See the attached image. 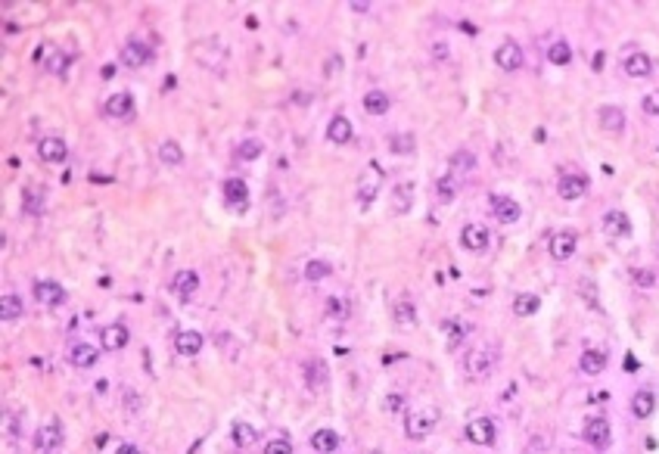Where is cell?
<instances>
[{
	"label": "cell",
	"mask_w": 659,
	"mask_h": 454,
	"mask_svg": "<svg viewBox=\"0 0 659 454\" xmlns=\"http://www.w3.org/2000/svg\"><path fill=\"white\" fill-rule=\"evenodd\" d=\"M653 411H656V395L650 392V389H641V392L631 398V414L638 420H647Z\"/></svg>",
	"instance_id": "31"
},
{
	"label": "cell",
	"mask_w": 659,
	"mask_h": 454,
	"mask_svg": "<svg viewBox=\"0 0 659 454\" xmlns=\"http://www.w3.org/2000/svg\"><path fill=\"white\" fill-rule=\"evenodd\" d=\"M349 6H351L355 13H367V10H371V4H349Z\"/></svg>",
	"instance_id": "50"
},
{
	"label": "cell",
	"mask_w": 659,
	"mask_h": 454,
	"mask_svg": "<svg viewBox=\"0 0 659 454\" xmlns=\"http://www.w3.org/2000/svg\"><path fill=\"white\" fill-rule=\"evenodd\" d=\"M330 274H333V268H330V262H324V258H311V262L305 264V280H311V284H320Z\"/></svg>",
	"instance_id": "35"
},
{
	"label": "cell",
	"mask_w": 659,
	"mask_h": 454,
	"mask_svg": "<svg viewBox=\"0 0 659 454\" xmlns=\"http://www.w3.org/2000/svg\"><path fill=\"white\" fill-rule=\"evenodd\" d=\"M389 150L395 156H414V150H417V137H414V131H395V134L389 137Z\"/></svg>",
	"instance_id": "29"
},
{
	"label": "cell",
	"mask_w": 659,
	"mask_h": 454,
	"mask_svg": "<svg viewBox=\"0 0 659 454\" xmlns=\"http://www.w3.org/2000/svg\"><path fill=\"white\" fill-rule=\"evenodd\" d=\"M603 231H607L610 237H629V233H631V221H629V215L619 212V209H613V212H607V215H603Z\"/></svg>",
	"instance_id": "23"
},
{
	"label": "cell",
	"mask_w": 659,
	"mask_h": 454,
	"mask_svg": "<svg viewBox=\"0 0 659 454\" xmlns=\"http://www.w3.org/2000/svg\"><path fill=\"white\" fill-rule=\"evenodd\" d=\"M556 193H560L563 199H582L588 193V177L585 175H563L560 181H556Z\"/></svg>",
	"instance_id": "17"
},
{
	"label": "cell",
	"mask_w": 659,
	"mask_h": 454,
	"mask_svg": "<svg viewBox=\"0 0 659 454\" xmlns=\"http://www.w3.org/2000/svg\"><path fill=\"white\" fill-rule=\"evenodd\" d=\"M159 159L165 165H180V162H184V150H180V144H175V140H162Z\"/></svg>",
	"instance_id": "38"
},
{
	"label": "cell",
	"mask_w": 659,
	"mask_h": 454,
	"mask_svg": "<svg viewBox=\"0 0 659 454\" xmlns=\"http://www.w3.org/2000/svg\"><path fill=\"white\" fill-rule=\"evenodd\" d=\"M491 243V231L485 224H464L460 231V246L470 249V252H485Z\"/></svg>",
	"instance_id": "6"
},
{
	"label": "cell",
	"mask_w": 659,
	"mask_h": 454,
	"mask_svg": "<svg viewBox=\"0 0 659 454\" xmlns=\"http://www.w3.org/2000/svg\"><path fill=\"white\" fill-rule=\"evenodd\" d=\"M576 246H578L576 231H556L551 237V243H547L551 258H556V262H569V258L576 255Z\"/></svg>",
	"instance_id": "7"
},
{
	"label": "cell",
	"mask_w": 659,
	"mask_h": 454,
	"mask_svg": "<svg viewBox=\"0 0 659 454\" xmlns=\"http://www.w3.org/2000/svg\"><path fill=\"white\" fill-rule=\"evenodd\" d=\"M641 109H644L647 115H659V88L650 91L644 100H641Z\"/></svg>",
	"instance_id": "46"
},
{
	"label": "cell",
	"mask_w": 659,
	"mask_h": 454,
	"mask_svg": "<svg viewBox=\"0 0 659 454\" xmlns=\"http://www.w3.org/2000/svg\"><path fill=\"white\" fill-rule=\"evenodd\" d=\"M622 69H625V75L629 78H647L650 69H653V62H650V57L644 50H634L622 59Z\"/></svg>",
	"instance_id": "19"
},
{
	"label": "cell",
	"mask_w": 659,
	"mask_h": 454,
	"mask_svg": "<svg viewBox=\"0 0 659 454\" xmlns=\"http://www.w3.org/2000/svg\"><path fill=\"white\" fill-rule=\"evenodd\" d=\"M37 156H41L44 162H50V165H57L69 156V146L62 137H41V144H37Z\"/></svg>",
	"instance_id": "16"
},
{
	"label": "cell",
	"mask_w": 659,
	"mask_h": 454,
	"mask_svg": "<svg viewBox=\"0 0 659 454\" xmlns=\"http://www.w3.org/2000/svg\"><path fill=\"white\" fill-rule=\"evenodd\" d=\"M115 454H140V448H137V445H128V442H124V445H119V448H115Z\"/></svg>",
	"instance_id": "49"
},
{
	"label": "cell",
	"mask_w": 659,
	"mask_h": 454,
	"mask_svg": "<svg viewBox=\"0 0 659 454\" xmlns=\"http://www.w3.org/2000/svg\"><path fill=\"white\" fill-rule=\"evenodd\" d=\"M631 277H634V284H638L641 289H650V286L656 284V274L650 271V268H638V271L631 274Z\"/></svg>",
	"instance_id": "44"
},
{
	"label": "cell",
	"mask_w": 659,
	"mask_h": 454,
	"mask_svg": "<svg viewBox=\"0 0 659 454\" xmlns=\"http://www.w3.org/2000/svg\"><path fill=\"white\" fill-rule=\"evenodd\" d=\"M436 197H438V202H451L454 197H457V181H454L451 175L438 177L436 181Z\"/></svg>",
	"instance_id": "40"
},
{
	"label": "cell",
	"mask_w": 659,
	"mask_h": 454,
	"mask_svg": "<svg viewBox=\"0 0 659 454\" xmlns=\"http://www.w3.org/2000/svg\"><path fill=\"white\" fill-rule=\"evenodd\" d=\"M538 308H541V299L535 293H520L513 299V315L516 318H532V315H538Z\"/></svg>",
	"instance_id": "32"
},
{
	"label": "cell",
	"mask_w": 659,
	"mask_h": 454,
	"mask_svg": "<svg viewBox=\"0 0 659 454\" xmlns=\"http://www.w3.org/2000/svg\"><path fill=\"white\" fill-rule=\"evenodd\" d=\"M0 318H4V324H13V320L22 318V299L13 293H6L4 299H0Z\"/></svg>",
	"instance_id": "34"
},
{
	"label": "cell",
	"mask_w": 659,
	"mask_h": 454,
	"mask_svg": "<svg viewBox=\"0 0 659 454\" xmlns=\"http://www.w3.org/2000/svg\"><path fill=\"white\" fill-rule=\"evenodd\" d=\"M582 436H585L588 445H594V448H607V445H610V436H613V429H610L607 417H588Z\"/></svg>",
	"instance_id": "9"
},
{
	"label": "cell",
	"mask_w": 659,
	"mask_h": 454,
	"mask_svg": "<svg viewBox=\"0 0 659 454\" xmlns=\"http://www.w3.org/2000/svg\"><path fill=\"white\" fill-rule=\"evenodd\" d=\"M128 339H131V333H128V327L124 324H109V327L100 330V342H103L106 351H122L124 346H128Z\"/></svg>",
	"instance_id": "14"
},
{
	"label": "cell",
	"mask_w": 659,
	"mask_h": 454,
	"mask_svg": "<svg viewBox=\"0 0 659 454\" xmlns=\"http://www.w3.org/2000/svg\"><path fill=\"white\" fill-rule=\"evenodd\" d=\"M327 137L333 140V144H349L351 140V122L345 119V115H333L330 119V124H327Z\"/></svg>",
	"instance_id": "30"
},
{
	"label": "cell",
	"mask_w": 659,
	"mask_h": 454,
	"mask_svg": "<svg viewBox=\"0 0 659 454\" xmlns=\"http://www.w3.org/2000/svg\"><path fill=\"white\" fill-rule=\"evenodd\" d=\"M464 433H467V439L473 442V445H491L494 439H498V426H494L491 417H476V420H470Z\"/></svg>",
	"instance_id": "8"
},
{
	"label": "cell",
	"mask_w": 659,
	"mask_h": 454,
	"mask_svg": "<svg viewBox=\"0 0 659 454\" xmlns=\"http://www.w3.org/2000/svg\"><path fill=\"white\" fill-rule=\"evenodd\" d=\"M470 333V324H451V336H448V349H457L460 336Z\"/></svg>",
	"instance_id": "47"
},
{
	"label": "cell",
	"mask_w": 659,
	"mask_h": 454,
	"mask_svg": "<svg viewBox=\"0 0 659 454\" xmlns=\"http://www.w3.org/2000/svg\"><path fill=\"white\" fill-rule=\"evenodd\" d=\"M414 193H417V187H414V181H398L395 187H392V193H389V199H392V212H395V215H407V212H411V206H414Z\"/></svg>",
	"instance_id": "11"
},
{
	"label": "cell",
	"mask_w": 659,
	"mask_h": 454,
	"mask_svg": "<svg viewBox=\"0 0 659 454\" xmlns=\"http://www.w3.org/2000/svg\"><path fill=\"white\" fill-rule=\"evenodd\" d=\"M473 165H476V156L467 153V150H457V153L451 156V171H448V175L454 177V181H457L460 171H473Z\"/></svg>",
	"instance_id": "36"
},
{
	"label": "cell",
	"mask_w": 659,
	"mask_h": 454,
	"mask_svg": "<svg viewBox=\"0 0 659 454\" xmlns=\"http://www.w3.org/2000/svg\"><path fill=\"white\" fill-rule=\"evenodd\" d=\"M44 66H47V72H53V75H66L69 57L62 50H53V57H44Z\"/></svg>",
	"instance_id": "41"
},
{
	"label": "cell",
	"mask_w": 659,
	"mask_h": 454,
	"mask_svg": "<svg viewBox=\"0 0 659 454\" xmlns=\"http://www.w3.org/2000/svg\"><path fill=\"white\" fill-rule=\"evenodd\" d=\"M494 66L504 69V72H516V69H523V47L516 41H501L498 50H494Z\"/></svg>",
	"instance_id": "5"
},
{
	"label": "cell",
	"mask_w": 659,
	"mask_h": 454,
	"mask_svg": "<svg viewBox=\"0 0 659 454\" xmlns=\"http://www.w3.org/2000/svg\"><path fill=\"white\" fill-rule=\"evenodd\" d=\"M175 349H177V355H184V358L199 355L202 351V333L199 330H177L175 333Z\"/></svg>",
	"instance_id": "18"
},
{
	"label": "cell",
	"mask_w": 659,
	"mask_h": 454,
	"mask_svg": "<svg viewBox=\"0 0 659 454\" xmlns=\"http://www.w3.org/2000/svg\"><path fill=\"white\" fill-rule=\"evenodd\" d=\"M311 448H315L317 454H333L336 448H339V433L336 429H315V436H311Z\"/></svg>",
	"instance_id": "25"
},
{
	"label": "cell",
	"mask_w": 659,
	"mask_h": 454,
	"mask_svg": "<svg viewBox=\"0 0 659 454\" xmlns=\"http://www.w3.org/2000/svg\"><path fill=\"white\" fill-rule=\"evenodd\" d=\"M438 426V408L436 404H414L404 417V433L407 439L414 442H423L433 436V429Z\"/></svg>",
	"instance_id": "1"
},
{
	"label": "cell",
	"mask_w": 659,
	"mask_h": 454,
	"mask_svg": "<svg viewBox=\"0 0 659 454\" xmlns=\"http://www.w3.org/2000/svg\"><path fill=\"white\" fill-rule=\"evenodd\" d=\"M131 112H134V100H131V93H112V97L106 100V115L109 119H131Z\"/></svg>",
	"instance_id": "22"
},
{
	"label": "cell",
	"mask_w": 659,
	"mask_h": 454,
	"mask_svg": "<svg viewBox=\"0 0 659 454\" xmlns=\"http://www.w3.org/2000/svg\"><path fill=\"white\" fill-rule=\"evenodd\" d=\"M258 439V433L249 424H233V442L240 445V448H246V445H252Z\"/></svg>",
	"instance_id": "43"
},
{
	"label": "cell",
	"mask_w": 659,
	"mask_h": 454,
	"mask_svg": "<svg viewBox=\"0 0 659 454\" xmlns=\"http://www.w3.org/2000/svg\"><path fill=\"white\" fill-rule=\"evenodd\" d=\"M262 153H264V144H262V140H255V137L240 140V146H237V156H240V159H246V162L258 159Z\"/></svg>",
	"instance_id": "39"
},
{
	"label": "cell",
	"mask_w": 659,
	"mask_h": 454,
	"mask_svg": "<svg viewBox=\"0 0 659 454\" xmlns=\"http://www.w3.org/2000/svg\"><path fill=\"white\" fill-rule=\"evenodd\" d=\"M327 318L345 320V318H349V302L339 299V296H330V299H327Z\"/></svg>",
	"instance_id": "42"
},
{
	"label": "cell",
	"mask_w": 659,
	"mask_h": 454,
	"mask_svg": "<svg viewBox=\"0 0 659 454\" xmlns=\"http://www.w3.org/2000/svg\"><path fill=\"white\" fill-rule=\"evenodd\" d=\"M171 289H175V296L180 302H190L196 296V289H199V274L196 271H177L175 280H171Z\"/></svg>",
	"instance_id": "13"
},
{
	"label": "cell",
	"mask_w": 659,
	"mask_h": 454,
	"mask_svg": "<svg viewBox=\"0 0 659 454\" xmlns=\"http://www.w3.org/2000/svg\"><path fill=\"white\" fill-rule=\"evenodd\" d=\"M31 293H35V299L41 305H50V308H57V305L66 302V289H62L57 280H37L35 286H31Z\"/></svg>",
	"instance_id": "12"
},
{
	"label": "cell",
	"mask_w": 659,
	"mask_h": 454,
	"mask_svg": "<svg viewBox=\"0 0 659 454\" xmlns=\"http://www.w3.org/2000/svg\"><path fill=\"white\" fill-rule=\"evenodd\" d=\"M402 408V395H386V411L392 414V411H398Z\"/></svg>",
	"instance_id": "48"
},
{
	"label": "cell",
	"mask_w": 659,
	"mask_h": 454,
	"mask_svg": "<svg viewBox=\"0 0 659 454\" xmlns=\"http://www.w3.org/2000/svg\"><path fill=\"white\" fill-rule=\"evenodd\" d=\"M494 364H498V355H494V346H473L464 355V373L473 383L485 380L489 373L494 371Z\"/></svg>",
	"instance_id": "2"
},
{
	"label": "cell",
	"mask_w": 659,
	"mask_h": 454,
	"mask_svg": "<svg viewBox=\"0 0 659 454\" xmlns=\"http://www.w3.org/2000/svg\"><path fill=\"white\" fill-rule=\"evenodd\" d=\"M547 59L554 62V66H569L572 62V47L566 41H554L547 47Z\"/></svg>",
	"instance_id": "37"
},
{
	"label": "cell",
	"mask_w": 659,
	"mask_h": 454,
	"mask_svg": "<svg viewBox=\"0 0 659 454\" xmlns=\"http://www.w3.org/2000/svg\"><path fill=\"white\" fill-rule=\"evenodd\" d=\"M489 206H491V212H494V218H498L501 224H516V221H520V215H523L520 202H516L513 197H504V193H491Z\"/></svg>",
	"instance_id": "4"
},
{
	"label": "cell",
	"mask_w": 659,
	"mask_h": 454,
	"mask_svg": "<svg viewBox=\"0 0 659 454\" xmlns=\"http://www.w3.org/2000/svg\"><path fill=\"white\" fill-rule=\"evenodd\" d=\"M122 62L128 69H140V66H150L153 62V50L146 47L144 41H137V37H131L128 44L122 47Z\"/></svg>",
	"instance_id": "10"
},
{
	"label": "cell",
	"mask_w": 659,
	"mask_h": 454,
	"mask_svg": "<svg viewBox=\"0 0 659 454\" xmlns=\"http://www.w3.org/2000/svg\"><path fill=\"white\" fill-rule=\"evenodd\" d=\"M35 445H37V451H57L59 445H62V429H59L57 424H50V426H44V429H37Z\"/></svg>",
	"instance_id": "28"
},
{
	"label": "cell",
	"mask_w": 659,
	"mask_h": 454,
	"mask_svg": "<svg viewBox=\"0 0 659 454\" xmlns=\"http://www.w3.org/2000/svg\"><path fill=\"white\" fill-rule=\"evenodd\" d=\"M361 106H364V112H371V115H386L392 100H389L386 91H367L364 100H361Z\"/></svg>",
	"instance_id": "26"
},
{
	"label": "cell",
	"mask_w": 659,
	"mask_h": 454,
	"mask_svg": "<svg viewBox=\"0 0 659 454\" xmlns=\"http://www.w3.org/2000/svg\"><path fill=\"white\" fill-rule=\"evenodd\" d=\"M69 364L78 367V371H88V367L97 364V349L88 346V342H81V346H72V351H69Z\"/></svg>",
	"instance_id": "27"
},
{
	"label": "cell",
	"mask_w": 659,
	"mask_h": 454,
	"mask_svg": "<svg viewBox=\"0 0 659 454\" xmlns=\"http://www.w3.org/2000/svg\"><path fill=\"white\" fill-rule=\"evenodd\" d=\"M578 367H582V373H588V377H597V373H603V367H607V351L585 349L582 358H578Z\"/></svg>",
	"instance_id": "24"
},
{
	"label": "cell",
	"mask_w": 659,
	"mask_h": 454,
	"mask_svg": "<svg viewBox=\"0 0 659 454\" xmlns=\"http://www.w3.org/2000/svg\"><path fill=\"white\" fill-rule=\"evenodd\" d=\"M327 380H330L327 364L320 361V358H308V361H305V386L308 389H324Z\"/></svg>",
	"instance_id": "21"
},
{
	"label": "cell",
	"mask_w": 659,
	"mask_h": 454,
	"mask_svg": "<svg viewBox=\"0 0 659 454\" xmlns=\"http://www.w3.org/2000/svg\"><path fill=\"white\" fill-rule=\"evenodd\" d=\"M392 318H395V324H417V305L411 299H398L392 302Z\"/></svg>",
	"instance_id": "33"
},
{
	"label": "cell",
	"mask_w": 659,
	"mask_h": 454,
	"mask_svg": "<svg viewBox=\"0 0 659 454\" xmlns=\"http://www.w3.org/2000/svg\"><path fill=\"white\" fill-rule=\"evenodd\" d=\"M264 454H293V442L289 439H271L264 445Z\"/></svg>",
	"instance_id": "45"
},
{
	"label": "cell",
	"mask_w": 659,
	"mask_h": 454,
	"mask_svg": "<svg viewBox=\"0 0 659 454\" xmlns=\"http://www.w3.org/2000/svg\"><path fill=\"white\" fill-rule=\"evenodd\" d=\"M597 122H600V131H607V134H622L625 131V112L619 106H600Z\"/></svg>",
	"instance_id": "15"
},
{
	"label": "cell",
	"mask_w": 659,
	"mask_h": 454,
	"mask_svg": "<svg viewBox=\"0 0 659 454\" xmlns=\"http://www.w3.org/2000/svg\"><path fill=\"white\" fill-rule=\"evenodd\" d=\"M380 187H383V175H380V168L371 165L361 175V184H358V202H361V209H371L376 197H380Z\"/></svg>",
	"instance_id": "3"
},
{
	"label": "cell",
	"mask_w": 659,
	"mask_h": 454,
	"mask_svg": "<svg viewBox=\"0 0 659 454\" xmlns=\"http://www.w3.org/2000/svg\"><path fill=\"white\" fill-rule=\"evenodd\" d=\"M224 199L231 202L233 209H246V202H249V187L243 177H227L224 181Z\"/></svg>",
	"instance_id": "20"
}]
</instances>
